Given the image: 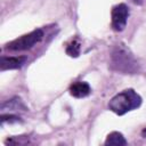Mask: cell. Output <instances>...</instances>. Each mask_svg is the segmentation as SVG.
I'll return each mask as SVG.
<instances>
[{"label":"cell","instance_id":"obj_1","mask_svg":"<svg viewBox=\"0 0 146 146\" xmlns=\"http://www.w3.org/2000/svg\"><path fill=\"white\" fill-rule=\"evenodd\" d=\"M110 67L113 71L124 74H133L139 70L136 58L133 57L131 51L122 43L115 44L112 49Z\"/></svg>","mask_w":146,"mask_h":146},{"label":"cell","instance_id":"obj_2","mask_svg":"<svg viewBox=\"0 0 146 146\" xmlns=\"http://www.w3.org/2000/svg\"><path fill=\"white\" fill-rule=\"evenodd\" d=\"M141 104V97L132 89H125L122 92L115 95L108 103V108L117 115H123L129 111L139 107Z\"/></svg>","mask_w":146,"mask_h":146},{"label":"cell","instance_id":"obj_3","mask_svg":"<svg viewBox=\"0 0 146 146\" xmlns=\"http://www.w3.org/2000/svg\"><path fill=\"white\" fill-rule=\"evenodd\" d=\"M43 38V31L41 29H36L29 34L22 35L18 39L13 40L11 42L7 43L5 49L9 51H23L31 49L35 43H38L41 39Z\"/></svg>","mask_w":146,"mask_h":146},{"label":"cell","instance_id":"obj_4","mask_svg":"<svg viewBox=\"0 0 146 146\" xmlns=\"http://www.w3.org/2000/svg\"><path fill=\"white\" fill-rule=\"evenodd\" d=\"M129 8L124 3H119L112 9V27L115 31H122L127 25Z\"/></svg>","mask_w":146,"mask_h":146},{"label":"cell","instance_id":"obj_5","mask_svg":"<svg viewBox=\"0 0 146 146\" xmlns=\"http://www.w3.org/2000/svg\"><path fill=\"white\" fill-rule=\"evenodd\" d=\"M26 62L25 56H2L0 59V68L1 71L6 70H16L21 68Z\"/></svg>","mask_w":146,"mask_h":146},{"label":"cell","instance_id":"obj_6","mask_svg":"<svg viewBox=\"0 0 146 146\" xmlns=\"http://www.w3.org/2000/svg\"><path fill=\"white\" fill-rule=\"evenodd\" d=\"M91 92V88L89 86V83L84 82V81H78L74 82L71 87H70V94L75 97V98H83L87 97L89 94Z\"/></svg>","mask_w":146,"mask_h":146},{"label":"cell","instance_id":"obj_7","mask_svg":"<svg viewBox=\"0 0 146 146\" xmlns=\"http://www.w3.org/2000/svg\"><path fill=\"white\" fill-rule=\"evenodd\" d=\"M105 145H127V140L121 132L113 131L107 136Z\"/></svg>","mask_w":146,"mask_h":146},{"label":"cell","instance_id":"obj_8","mask_svg":"<svg viewBox=\"0 0 146 146\" xmlns=\"http://www.w3.org/2000/svg\"><path fill=\"white\" fill-rule=\"evenodd\" d=\"M7 107H8V110H11V111H18V110H21V111H26L25 106L23 105V103L21 102L19 98L10 99V100H8V102H6V103H3V104L1 105V110L7 108Z\"/></svg>","mask_w":146,"mask_h":146},{"label":"cell","instance_id":"obj_9","mask_svg":"<svg viewBox=\"0 0 146 146\" xmlns=\"http://www.w3.org/2000/svg\"><path fill=\"white\" fill-rule=\"evenodd\" d=\"M80 49H81V43L78 39L72 40L68 46L66 47V54L71 57H78L80 55Z\"/></svg>","mask_w":146,"mask_h":146},{"label":"cell","instance_id":"obj_10","mask_svg":"<svg viewBox=\"0 0 146 146\" xmlns=\"http://www.w3.org/2000/svg\"><path fill=\"white\" fill-rule=\"evenodd\" d=\"M6 121H8V122H17V121H19V117L18 116H16V115H13V114H2V116H1V122L2 123H5Z\"/></svg>","mask_w":146,"mask_h":146},{"label":"cell","instance_id":"obj_11","mask_svg":"<svg viewBox=\"0 0 146 146\" xmlns=\"http://www.w3.org/2000/svg\"><path fill=\"white\" fill-rule=\"evenodd\" d=\"M133 3H136V5H141L143 3V0H131Z\"/></svg>","mask_w":146,"mask_h":146},{"label":"cell","instance_id":"obj_12","mask_svg":"<svg viewBox=\"0 0 146 146\" xmlns=\"http://www.w3.org/2000/svg\"><path fill=\"white\" fill-rule=\"evenodd\" d=\"M141 136H143L144 138H146V128H145V129L141 131Z\"/></svg>","mask_w":146,"mask_h":146}]
</instances>
